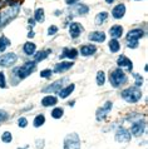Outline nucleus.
Listing matches in <instances>:
<instances>
[{"mask_svg":"<svg viewBox=\"0 0 148 149\" xmlns=\"http://www.w3.org/2000/svg\"><path fill=\"white\" fill-rule=\"evenodd\" d=\"M23 50L27 55H34V53L36 50V45L34 43H31V41H27L23 47Z\"/></svg>","mask_w":148,"mask_h":149,"instance_id":"obj_21","label":"nucleus"},{"mask_svg":"<svg viewBox=\"0 0 148 149\" xmlns=\"http://www.w3.org/2000/svg\"><path fill=\"white\" fill-rule=\"evenodd\" d=\"M145 128H146L145 123L139 120V122L134 123L133 125H132V128H131V132H129V133H131V134H133L134 136H139V135H142V134H143V132H145Z\"/></svg>","mask_w":148,"mask_h":149,"instance_id":"obj_13","label":"nucleus"},{"mask_svg":"<svg viewBox=\"0 0 148 149\" xmlns=\"http://www.w3.org/2000/svg\"><path fill=\"white\" fill-rule=\"evenodd\" d=\"M19 13V4L16 3L14 5H10L5 11L0 14V28L5 26L11 19H14Z\"/></svg>","mask_w":148,"mask_h":149,"instance_id":"obj_2","label":"nucleus"},{"mask_svg":"<svg viewBox=\"0 0 148 149\" xmlns=\"http://www.w3.org/2000/svg\"><path fill=\"white\" fill-rule=\"evenodd\" d=\"M104 83H105V74H104V72L101 70V72L97 73V84L102 86V85H104Z\"/></svg>","mask_w":148,"mask_h":149,"instance_id":"obj_29","label":"nucleus"},{"mask_svg":"<svg viewBox=\"0 0 148 149\" xmlns=\"http://www.w3.org/2000/svg\"><path fill=\"white\" fill-rule=\"evenodd\" d=\"M16 60H18V55L14 53H8L0 58V67H10V65L15 64Z\"/></svg>","mask_w":148,"mask_h":149,"instance_id":"obj_6","label":"nucleus"},{"mask_svg":"<svg viewBox=\"0 0 148 149\" xmlns=\"http://www.w3.org/2000/svg\"><path fill=\"white\" fill-rule=\"evenodd\" d=\"M145 36V31L142 29H133V30H129L128 34H127V41H138L139 39Z\"/></svg>","mask_w":148,"mask_h":149,"instance_id":"obj_9","label":"nucleus"},{"mask_svg":"<svg viewBox=\"0 0 148 149\" xmlns=\"http://www.w3.org/2000/svg\"><path fill=\"white\" fill-rule=\"evenodd\" d=\"M0 88H6V80H5V74L0 72Z\"/></svg>","mask_w":148,"mask_h":149,"instance_id":"obj_35","label":"nucleus"},{"mask_svg":"<svg viewBox=\"0 0 148 149\" xmlns=\"http://www.w3.org/2000/svg\"><path fill=\"white\" fill-rule=\"evenodd\" d=\"M121 49V45H119V41L117 39H110L109 41V50L112 53H117Z\"/></svg>","mask_w":148,"mask_h":149,"instance_id":"obj_26","label":"nucleus"},{"mask_svg":"<svg viewBox=\"0 0 148 149\" xmlns=\"http://www.w3.org/2000/svg\"><path fill=\"white\" fill-rule=\"evenodd\" d=\"M1 140L4 143H10L11 140H13V135H11V133H9V132H4L1 134Z\"/></svg>","mask_w":148,"mask_h":149,"instance_id":"obj_32","label":"nucleus"},{"mask_svg":"<svg viewBox=\"0 0 148 149\" xmlns=\"http://www.w3.org/2000/svg\"><path fill=\"white\" fill-rule=\"evenodd\" d=\"M63 114H64V110L61 108H55L52 111V117L54 119H60L61 117H63Z\"/></svg>","mask_w":148,"mask_h":149,"instance_id":"obj_30","label":"nucleus"},{"mask_svg":"<svg viewBox=\"0 0 148 149\" xmlns=\"http://www.w3.org/2000/svg\"><path fill=\"white\" fill-rule=\"evenodd\" d=\"M112 105L113 104L110 102H107L102 108L98 109L97 110V120H103V119L107 117V114L110 111V109H112Z\"/></svg>","mask_w":148,"mask_h":149,"instance_id":"obj_10","label":"nucleus"},{"mask_svg":"<svg viewBox=\"0 0 148 149\" xmlns=\"http://www.w3.org/2000/svg\"><path fill=\"white\" fill-rule=\"evenodd\" d=\"M77 1H79V0H65V3H67L68 5H74Z\"/></svg>","mask_w":148,"mask_h":149,"instance_id":"obj_40","label":"nucleus"},{"mask_svg":"<svg viewBox=\"0 0 148 149\" xmlns=\"http://www.w3.org/2000/svg\"><path fill=\"white\" fill-rule=\"evenodd\" d=\"M8 47H10V40L6 36H0V52H5Z\"/></svg>","mask_w":148,"mask_h":149,"instance_id":"obj_27","label":"nucleus"},{"mask_svg":"<svg viewBox=\"0 0 148 149\" xmlns=\"http://www.w3.org/2000/svg\"><path fill=\"white\" fill-rule=\"evenodd\" d=\"M18 125H19L20 128H25V127L28 125V120H27V118H24V117L19 118V119H18Z\"/></svg>","mask_w":148,"mask_h":149,"instance_id":"obj_36","label":"nucleus"},{"mask_svg":"<svg viewBox=\"0 0 148 149\" xmlns=\"http://www.w3.org/2000/svg\"><path fill=\"white\" fill-rule=\"evenodd\" d=\"M64 149H80V139L78 134L73 133L67 135L64 140Z\"/></svg>","mask_w":148,"mask_h":149,"instance_id":"obj_5","label":"nucleus"},{"mask_svg":"<svg viewBox=\"0 0 148 149\" xmlns=\"http://www.w3.org/2000/svg\"><path fill=\"white\" fill-rule=\"evenodd\" d=\"M28 36H29V38H33V36H34V31H30L29 34H28Z\"/></svg>","mask_w":148,"mask_h":149,"instance_id":"obj_42","label":"nucleus"},{"mask_svg":"<svg viewBox=\"0 0 148 149\" xmlns=\"http://www.w3.org/2000/svg\"><path fill=\"white\" fill-rule=\"evenodd\" d=\"M116 140L117 142H121V143H124V142H129L131 140V133L126 128H118L117 133H116Z\"/></svg>","mask_w":148,"mask_h":149,"instance_id":"obj_8","label":"nucleus"},{"mask_svg":"<svg viewBox=\"0 0 148 149\" xmlns=\"http://www.w3.org/2000/svg\"><path fill=\"white\" fill-rule=\"evenodd\" d=\"M96 52H97V47L96 45H93V44L80 47V54L83 56H90V55H93Z\"/></svg>","mask_w":148,"mask_h":149,"instance_id":"obj_18","label":"nucleus"},{"mask_svg":"<svg viewBox=\"0 0 148 149\" xmlns=\"http://www.w3.org/2000/svg\"><path fill=\"white\" fill-rule=\"evenodd\" d=\"M44 123H45V117L43 114H39V115L35 117L34 122H33V125H34L35 128H39V127H42Z\"/></svg>","mask_w":148,"mask_h":149,"instance_id":"obj_28","label":"nucleus"},{"mask_svg":"<svg viewBox=\"0 0 148 149\" xmlns=\"http://www.w3.org/2000/svg\"><path fill=\"white\" fill-rule=\"evenodd\" d=\"M35 69H36L35 61H27V63L24 65H22L20 68H16L14 72L16 73V75H18L19 79L22 80V79H25L27 77H29Z\"/></svg>","mask_w":148,"mask_h":149,"instance_id":"obj_4","label":"nucleus"},{"mask_svg":"<svg viewBox=\"0 0 148 149\" xmlns=\"http://www.w3.org/2000/svg\"><path fill=\"white\" fill-rule=\"evenodd\" d=\"M52 53L50 49H47V50H42V52H38L36 53V55H34V61L35 63H39V61H42L44 59H47L48 55Z\"/></svg>","mask_w":148,"mask_h":149,"instance_id":"obj_23","label":"nucleus"},{"mask_svg":"<svg viewBox=\"0 0 148 149\" xmlns=\"http://www.w3.org/2000/svg\"><path fill=\"white\" fill-rule=\"evenodd\" d=\"M28 23H29V25H30V26L33 28V26H34V24H35V20H34V19H31V18H30L29 20H28Z\"/></svg>","mask_w":148,"mask_h":149,"instance_id":"obj_41","label":"nucleus"},{"mask_svg":"<svg viewBox=\"0 0 148 149\" xmlns=\"http://www.w3.org/2000/svg\"><path fill=\"white\" fill-rule=\"evenodd\" d=\"M108 19V13L107 11H102L96 16V25H102L105 20Z\"/></svg>","mask_w":148,"mask_h":149,"instance_id":"obj_25","label":"nucleus"},{"mask_svg":"<svg viewBox=\"0 0 148 149\" xmlns=\"http://www.w3.org/2000/svg\"><path fill=\"white\" fill-rule=\"evenodd\" d=\"M34 20L38 23H44L45 16H44V9L43 8H38L34 13Z\"/></svg>","mask_w":148,"mask_h":149,"instance_id":"obj_24","label":"nucleus"},{"mask_svg":"<svg viewBox=\"0 0 148 149\" xmlns=\"http://www.w3.org/2000/svg\"><path fill=\"white\" fill-rule=\"evenodd\" d=\"M133 77H134V79H135V84H134V86H138V88H139V86L142 85V83H143V78L139 75V74H134Z\"/></svg>","mask_w":148,"mask_h":149,"instance_id":"obj_34","label":"nucleus"},{"mask_svg":"<svg viewBox=\"0 0 148 149\" xmlns=\"http://www.w3.org/2000/svg\"><path fill=\"white\" fill-rule=\"evenodd\" d=\"M52 73H53V72H52L50 69H44V70H42V72H40V77L45 78V79H48V78H50Z\"/></svg>","mask_w":148,"mask_h":149,"instance_id":"obj_33","label":"nucleus"},{"mask_svg":"<svg viewBox=\"0 0 148 149\" xmlns=\"http://www.w3.org/2000/svg\"><path fill=\"white\" fill-rule=\"evenodd\" d=\"M74 89H75V85H74V84H69L68 86H65V88H61L59 92H58L59 98L65 99V98L69 97V95L73 93V90H74Z\"/></svg>","mask_w":148,"mask_h":149,"instance_id":"obj_20","label":"nucleus"},{"mask_svg":"<svg viewBox=\"0 0 148 149\" xmlns=\"http://www.w3.org/2000/svg\"><path fill=\"white\" fill-rule=\"evenodd\" d=\"M88 11H89V8L87 5H84V4L78 5V8H77V13L79 15H85V14H88Z\"/></svg>","mask_w":148,"mask_h":149,"instance_id":"obj_31","label":"nucleus"},{"mask_svg":"<svg viewBox=\"0 0 148 149\" xmlns=\"http://www.w3.org/2000/svg\"><path fill=\"white\" fill-rule=\"evenodd\" d=\"M88 39L90 41H97V43H103L105 40V34L103 31H92L88 35Z\"/></svg>","mask_w":148,"mask_h":149,"instance_id":"obj_17","label":"nucleus"},{"mask_svg":"<svg viewBox=\"0 0 148 149\" xmlns=\"http://www.w3.org/2000/svg\"><path fill=\"white\" fill-rule=\"evenodd\" d=\"M126 14V5L124 4H118V5H116L113 8L112 10V16L114 19H121L123 18Z\"/></svg>","mask_w":148,"mask_h":149,"instance_id":"obj_14","label":"nucleus"},{"mask_svg":"<svg viewBox=\"0 0 148 149\" xmlns=\"http://www.w3.org/2000/svg\"><path fill=\"white\" fill-rule=\"evenodd\" d=\"M73 61H61V63H58L55 64L54 67V72L55 73H64L67 72V70H69L71 68H73Z\"/></svg>","mask_w":148,"mask_h":149,"instance_id":"obj_15","label":"nucleus"},{"mask_svg":"<svg viewBox=\"0 0 148 149\" xmlns=\"http://www.w3.org/2000/svg\"><path fill=\"white\" fill-rule=\"evenodd\" d=\"M109 81H110V85L112 86L118 88V86H121L122 84H124L127 81V75L121 68H117V69H114L110 72Z\"/></svg>","mask_w":148,"mask_h":149,"instance_id":"obj_3","label":"nucleus"},{"mask_svg":"<svg viewBox=\"0 0 148 149\" xmlns=\"http://www.w3.org/2000/svg\"><path fill=\"white\" fill-rule=\"evenodd\" d=\"M58 99H57L54 95H47L42 99V105L43 107H52V105H55Z\"/></svg>","mask_w":148,"mask_h":149,"instance_id":"obj_22","label":"nucleus"},{"mask_svg":"<svg viewBox=\"0 0 148 149\" xmlns=\"http://www.w3.org/2000/svg\"><path fill=\"white\" fill-rule=\"evenodd\" d=\"M122 98L128 103H137L142 98V92L138 86H129L122 92Z\"/></svg>","mask_w":148,"mask_h":149,"instance_id":"obj_1","label":"nucleus"},{"mask_svg":"<svg viewBox=\"0 0 148 149\" xmlns=\"http://www.w3.org/2000/svg\"><path fill=\"white\" fill-rule=\"evenodd\" d=\"M58 33V26L57 25H52V26H49V29H48V35H54V34H57Z\"/></svg>","mask_w":148,"mask_h":149,"instance_id":"obj_37","label":"nucleus"},{"mask_svg":"<svg viewBox=\"0 0 148 149\" xmlns=\"http://www.w3.org/2000/svg\"><path fill=\"white\" fill-rule=\"evenodd\" d=\"M105 1L108 3V4H112V3H114V1H116V0H105Z\"/></svg>","mask_w":148,"mask_h":149,"instance_id":"obj_43","label":"nucleus"},{"mask_svg":"<svg viewBox=\"0 0 148 149\" xmlns=\"http://www.w3.org/2000/svg\"><path fill=\"white\" fill-rule=\"evenodd\" d=\"M83 31V26L79 23H71L69 24V33L73 39H77L80 35V33Z\"/></svg>","mask_w":148,"mask_h":149,"instance_id":"obj_12","label":"nucleus"},{"mask_svg":"<svg viewBox=\"0 0 148 149\" xmlns=\"http://www.w3.org/2000/svg\"><path fill=\"white\" fill-rule=\"evenodd\" d=\"M109 35L112 36V39H118L123 35V28L121 25H113L109 29Z\"/></svg>","mask_w":148,"mask_h":149,"instance_id":"obj_19","label":"nucleus"},{"mask_svg":"<svg viewBox=\"0 0 148 149\" xmlns=\"http://www.w3.org/2000/svg\"><path fill=\"white\" fill-rule=\"evenodd\" d=\"M18 149H25V148H18Z\"/></svg>","mask_w":148,"mask_h":149,"instance_id":"obj_44","label":"nucleus"},{"mask_svg":"<svg viewBox=\"0 0 148 149\" xmlns=\"http://www.w3.org/2000/svg\"><path fill=\"white\" fill-rule=\"evenodd\" d=\"M8 113L5 110H3V109H0V123H3V122H5L6 119H8Z\"/></svg>","mask_w":148,"mask_h":149,"instance_id":"obj_38","label":"nucleus"},{"mask_svg":"<svg viewBox=\"0 0 148 149\" xmlns=\"http://www.w3.org/2000/svg\"><path fill=\"white\" fill-rule=\"evenodd\" d=\"M127 44H128V48H132V49L138 48V45H139L138 41H127Z\"/></svg>","mask_w":148,"mask_h":149,"instance_id":"obj_39","label":"nucleus"},{"mask_svg":"<svg viewBox=\"0 0 148 149\" xmlns=\"http://www.w3.org/2000/svg\"><path fill=\"white\" fill-rule=\"evenodd\" d=\"M67 80H68L67 78H63V79L57 80V81L53 83V84H50L49 86H47V88H44L42 92H43V93H58L59 90L61 89V85H63Z\"/></svg>","mask_w":148,"mask_h":149,"instance_id":"obj_7","label":"nucleus"},{"mask_svg":"<svg viewBox=\"0 0 148 149\" xmlns=\"http://www.w3.org/2000/svg\"><path fill=\"white\" fill-rule=\"evenodd\" d=\"M78 56V50L77 49H69V48H64L63 52H61V54L59 55L60 59H63V58H69V59H75Z\"/></svg>","mask_w":148,"mask_h":149,"instance_id":"obj_16","label":"nucleus"},{"mask_svg":"<svg viewBox=\"0 0 148 149\" xmlns=\"http://www.w3.org/2000/svg\"><path fill=\"white\" fill-rule=\"evenodd\" d=\"M117 65L119 68H126L127 70H132L133 68V63H132V60L129 59V58H127L126 55H121L117 59Z\"/></svg>","mask_w":148,"mask_h":149,"instance_id":"obj_11","label":"nucleus"}]
</instances>
